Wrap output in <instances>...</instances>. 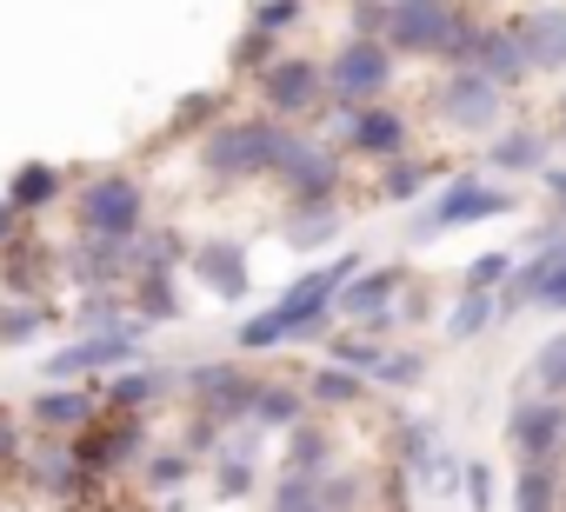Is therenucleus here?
<instances>
[{"mask_svg":"<svg viewBox=\"0 0 566 512\" xmlns=\"http://www.w3.org/2000/svg\"><path fill=\"white\" fill-rule=\"evenodd\" d=\"M360 274V260L354 253H340L334 267H321V274H307V280H294L287 287V300H280L273 313H260V320H247L240 327V346H280V340H294V333H314L327 313H334V300H340V287Z\"/></svg>","mask_w":566,"mask_h":512,"instance_id":"f257e3e1","label":"nucleus"},{"mask_svg":"<svg viewBox=\"0 0 566 512\" xmlns=\"http://www.w3.org/2000/svg\"><path fill=\"white\" fill-rule=\"evenodd\" d=\"M287 147H294V134H280L266 120H233L207 140V167L213 173H266V167H280Z\"/></svg>","mask_w":566,"mask_h":512,"instance_id":"f03ea898","label":"nucleus"},{"mask_svg":"<svg viewBox=\"0 0 566 512\" xmlns=\"http://www.w3.org/2000/svg\"><path fill=\"white\" fill-rule=\"evenodd\" d=\"M321 74H327V94H334V100L367 107V100H380V94H387L394 61H387V47H380V41H347Z\"/></svg>","mask_w":566,"mask_h":512,"instance_id":"7ed1b4c3","label":"nucleus"},{"mask_svg":"<svg viewBox=\"0 0 566 512\" xmlns=\"http://www.w3.org/2000/svg\"><path fill=\"white\" fill-rule=\"evenodd\" d=\"M380 28H387V41L407 47V54H447L453 34H460V14L447 8V0H400Z\"/></svg>","mask_w":566,"mask_h":512,"instance_id":"20e7f679","label":"nucleus"},{"mask_svg":"<svg viewBox=\"0 0 566 512\" xmlns=\"http://www.w3.org/2000/svg\"><path fill=\"white\" fill-rule=\"evenodd\" d=\"M140 213H147V200H140V186H134L127 173H101V180L81 193V226H87V233H114V239H134Z\"/></svg>","mask_w":566,"mask_h":512,"instance_id":"39448f33","label":"nucleus"},{"mask_svg":"<svg viewBox=\"0 0 566 512\" xmlns=\"http://www.w3.org/2000/svg\"><path fill=\"white\" fill-rule=\"evenodd\" d=\"M513 200L500 193V186H486V180H453L420 220H413V239H427V233H453V226H467V220H486V213H506Z\"/></svg>","mask_w":566,"mask_h":512,"instance_id":"423d86ee","label":"nucleus"},{"mask_svg":"<svg viewBox=\"0 0 566 512\" xmlns=\"http://www.w3.org/2000/svg\"><path fill=\"white\" fill-rule=\"evenodd\" d=\"M520 307H539V313H566V246L539 253V260L513 280V294L500 300V313H520Z\"/></svg>","mask_w":566,"mask_h":512,"instance_id":"0eeeda50","label":"nucleus"},{"mask_svg":"<svg viewBox=\"0 0 566 512\" xmlns=\"http://www.w3.org/2000/svg\"><path fill=\"white\" fill-rule=\"evenodd\" d=\"M134 353H140V333H134V327H114V333L81 340V346H61V353L41 360V366H48V380H74V373H94V366H120V360H134Z\"/></svg>","mask_w":566,"mask_h":512,"instance_id":"6e6552de","label":"nucleus"},{"mask_svg":"<svg viewBox=\"0 0 566 512\" xmlns=\"http://www.w3.org/2000/svg\"><path fill=\"white\" fill-rule=\"evenodd\" d=\"M440 114L453 120V127H493L500 120V81L493 74H480V67H467V74H453V87H447V100H440Z\"/></svg>","mask_w":566,"mask_h":512,"instance_id":"1a4fd4ad","label":"nucleus"},{"mask_svg":"<svg viewBox=\"0 0 566 512\" xmlns=\"http://www.w3.org/2000/svg\"><path fill=\"white\" fill-rule=\"evenodd\" d=\"M260 87H266V100H273L280 114H307V107L327 94V74H321L314 61H273V67L260 74Z\"/></svg>","mask_w":566,"mask_h":512,"instance_id":"9d476101","label":"nucleus"},{"mask_svg":"<svg viewBox=\"0 0 566 512\" xmlns=\"http://www.w3.org/2000/svg\"><path fill=\"white\" fill-rule=\"evenodd\" d=\"M347 140H354V153H367V160H400L407 153V120L394 114V107H360L354 114V127H347Z\"/></svg>","mask_w":566,"mask_h":512,"instance_id":"9b49d317","label":"nucleus"},{"mask_svg":"<svg viewBox=\"0 0 566 512\" xmlns=\"http://www.w3.org/2000/svg\"><path fill=\"white\" fill-rule=\"evenodd\" d=\"M273 173H287V186H294L301 206H327V193H334V160H327L321 147H301V140L280 153Z\"/></svg>","mask_w":566,"mask_h":512,"instance_id":"f8f14e48","label":"nucleus"},{"mask_svg":"<svg viewBox=\"0 0 566 512\" xmlns=\"http://www.w3.org/2000/svg\"><path fill=\"white\" fill-rule=\"evenodd\" d=\"M559 439H566V413H559L553 399H539V406H520V413H513V446H520L526 459H553V452H559Z\"/></svg>","mask_w":566,"mask_h":512,"instance_id":"ddd939ff","label":"nucleus"},{"mask_svg":"<svg viewBox=\"0 0 566 512\" xmlns=\"http://www.w3.org/2000/svg\"><path fill=\"white\" fill-rule=\"evenodd\" d=\"M520 47H526V67H566V8H539L520 28Z\"/></svg>","mask_w":566,"mask_h":512,"instance_id":"4468645a","label":"nucleus"},{"mask_svg":"<svg viewBox=\"0 0 566 512\" xmlns=\"http://www.w3.org/2000/svg\"><path fill=\"white\" fill-rule=\"evenodd\" d=\"M394 294H400V267H387V274H360L334 307H340V313H354V320H380V313L394 307Z\"/></svg>","mask_w":566,"mask_h":512,"instance_id":"2eb2a0df","label":"nucleus"},{"mask_svg":"<svg viewBox=\"0 0 566 512\" xmlns=\"http://www.w3.org/2000/svg\"><path fill=\"white\" fill-rule=\"evenodd\" d=\"M200 280L227 300L247 294V260H240V246H200Z\"/></svg>","mask_w":566,"mask_h":512,"instance_id":"dca6fc26","label":"nucleus"},{"mask_svg":"<svg viewBox=\"0 0 566 512\" xmlns=\"http://www.w3.org/2000/svg\"><path fill=\"white\" fill-rule=\"evenodd\" d=\"M87 393H48L41 406H34V419L48 426V433H74V426H87Z\"/></svg>","mask_w":566,"mask_h":512,"instance_id":"f3484780","label":"nucleus"},{"mask_svg":"<svg viewBox=\"0 0 566 512\" xmlns=\"http://www.w3.org/2000/svg\"><path fill=\"white\" fill-rule=\"evenodd\" d=\"M247 413H253L260 426H294V419H301V393H287V386H260V393L247 399Z\"/></svg>","mask_w":566,"mask_h":512,"instance_id":"a211bd4d","label":"nucleus"},{"mask_svg":"<svg viewBox=\"0 0 566 512\" xmlns=\"http://www.w3.org/2000/svg\"><path fill=\"white\" fill-rule=\"evenodd\" d=\"M8 200L14 206H48V200H61V173L54 167H21L14 186H8Z\"/></svg>","mask_w":566,"mask_h":512,"instance_id":"6ab92c4d","label":"nucleus"},{"mask_svg":"<svg viewBox=\"0 0 566 512\" xmlns=\"http://www.w3.org/2000/svg\"><path fill=\"white\" fill-rule=\"evenodd\" d=\"M559 499V486H553V459H526V472H520V486H513V505H553Z\"/></svg>","mask_w":566,"mask_h":512,"instance_id":"aec40b11","label":"nucleus"},{"mask_svg":"<svg viewBox=\"0 0 566 512\" xmlns=\"http://www.w3.org/2000/svg\"><path fill=\"white\" fill-rule=\"evenodd\" d=\"M493 313H500V300H493L486 287H473V294L460 300V313H453V340H473V333H480Z\"/></svg>","mask_w":566,"mask_h":512,"instance_id":"412c9836","label":"nucleus"},{"mask_svg":"<svg viewBox=\"0 0 566 512\" xmlns=\"http://www.w3.org/2000/svg\"><path fill=\"white\" fill-rule=\"evenodd\" d=\"M546 160V147L533 140V134H506L500 147H493V167H513V173H526V167H539Z\"/></svg>","mask_w":566,"mask_h":512,"instance_id":"4be33fe9","label":"nucleus"},{"mask_svg":"<svg viewBox=\"0 0 566 512\" xmlns=\"http://www.w3.org/2000/svg\"><path fill=\"white\" fill-rule=\"evenodd\" d=\"M314 399H327V406H354V399H360V373H354V366H347V373L327 366V373L314 380Z\"/></svg>","mask_w":566,"mask_h":512,"instance_id":"5701e85b","label":"nucleus"},{"mask_svg":"<svg viewBox=\"0 0 566 512\" xmlns=\"http://www.w3.org/2000/svg\"><path fill=\"white\" fill-rule=\"evenodd\" d=\"M427 180H433V167H427V160H400V167L387 173V186H380V193H387V200H413Z\"/></svg>","mask_w":566,"mask_h":512,"instance_id":"b1692460","label":"nucleus"},{"mask_svg":"<svg viewBox=\"0 0 566 512\" xmlns=\"http://www.w3.org/2000/svg\"><path fill=\"white\" fill-rule=\"evenodd\" d=\"M420 373H427V366H420L413 353H380V360H374V380H387V386H420Z\"/></svg>","mask_w":566,"mask_h":512,"instance_id":"393cba45","label":"nucleus"},{"mask_svg":"<svg viewBox=\"0 0 566 512\" xmlns=\"http://www.w3.org/2000/svg\"><path fill=\"white\" fill-rule=\"evenodd\" d=\"M140 300H147V313H154V320H174V313H180V300H174V287H160L154 274H147V294H140Z\"/></svg>","mask_w":566,"mask_h":512,"instance_id":"a878e982","label":"nucleus"},{"mask_svg":"<svg viewBox=\"0 0 566 512\" xmlns=\"http://www.w3.org/2000/svg\"><path fill=\"white\" fill-rule=\"evenodd\" d=\"M273 499H280V505H321V486H307V479H280Z\"/></svg>","mask_w":566,"mask_h":512,"instance_id":"bb28decb","label":"nucleus"},{"mask_svg":"<svg viewBox=\"0 0 566 512\" xmlns=\"http://www.w3.org/2000/svg\"><path fill=\"white\" fill-rule=\"evenodd\" d=\"M539 380H546V386H566V340H553V346L539 353Z\"/></svg>","mask_w":566,"mask_h":512,"instance_id":"cd10ccee","label":"nucleus"},{"mask_svg":"<svg viewBox=\"0 0 566 512\" xmlns=\"http://www.w3.org/2000/svg\"><path fill=\"white\" fill-rule=\"evenodd\" d=\"M500 280H506V260H500V253L473 260V274H467V287H500Z\"/></svg>","mask_w":566,"mask_h":512,"instance_id":"c85d7f7f","label":"nucleus"},{"mask_svg":"<svg viewBox=\"0 0 566 512\" xmlns=\"http://www.w3.org/2000/svg\"><path fill=\"white\" fill-rule=\"evenodd\" d=\"M154 386H160L154 373H140V380H120V386H114V406H140V399H147Z\"/></svg>","mask_w":566,"mask_h":512,"instance_id":"c756f323","label":"nucleus"},{"mask_svg":"<svg viewBox=\"0 0 566 512\" xmlns=\"http://www.w3.org/2000/svg\"><path fill=\"white\" fill-rule=\"evenodd\" d=\"M294 239H301V246H314V239H334V213H314V220H301V226H294Z\"/></svg>","mask_w":566,"mask_h":512,"instance_id":"7c9ffc66","label":"nucleus"},{"mask_svg":"<svg viewBox=\"0 0 566 512\" xmlns=\"http://www.w3.org/2000/svg\"><path fill=\"white\" fill-rule=\"evenodd\" d=\"M41 327V313H0V340H28Z\"/></svg>","mask_w":566,"mask_h":512,"instance_id":"2f4dec72","label":"nucleus"},{"mask_svg":"<svg viewBox=\"0 0 566 512\" xmlns=\"http://www.w3.org/2000/svg\"><path fill=\"white\" fill-rule=\"evenodd\" d=\"M314 459H321V433H301L294 439V472H314Z\"/></svg>","mask_w":566,"mask_h":512,"instance_id":"473e14b6","label":"nucleus"},{"mask_svg":"<svg viewBox=\"0 0 566 512\" xmlns=\"http://www.w3.org/2000/svg\"><path fill=\"white\" fill-rule=\"evenodd\" d=\"M180 472H187V459H180V452H160V459H154V479H160V486H174Z\"/></svg>","mask_w":566,"mask_h":512,"instance_id":"72a5a7b5","label":"nucleus"},{"mask_svg":"<svg viewBox=\"0 0 566 512\" xmlns=\"http://www.w3.org/2000/svg\"><path fill=\"white\" fill-rule=\"evenodd\" d=\"M467 492L486 505V499H493V472H486V466H473V472H467Z\"/></svg>","mask_w":566,"mask_h":512,"instance_id":"f704fd0d","label":"nucleus"},{"mask_svg":"<svg viewBox=\"0 0 566 512\" xmlns=\"http://www.w3.org/2000/svg\"><path fill=\"white\" fill-rule=\"evenodd\" d=\"M14 233V200H0V239Z\"/></svg>","mask_w":566,"mask_h":512,"instance_id":"c9c22d12","label":"nucleus"},{"mask_svg":"<svg viewBox=\"0 0 566 512\" xmlns=\"http://www.w3.org/2000/svg\"><path fill=\"white\" fill-rule=\"evenodd\" d=\"M553 193H559V200H566V173H553Z\"/></svg>","mask_w":566,"mask_h":512,"instance_id":"e433bc0d","label":"nucleus"}]
</instances>
